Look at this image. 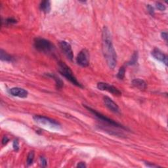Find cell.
<instances>
[{
	"label": "cell",
	"mask_w": 168,
	"mask_h": 168,
	"mask_svg": "<svg viewBox=\"0 0 168 168\" xmlns=\"http://www.w3.org/2000/svg\"><path fill=\"white\" fill-rule=\"evenodd\" d=\"M103 52L109 68H115L117 63V55L112 44L111 34L108 28L104 27L102 32Z\"/></svg>",
	"instance_id": "6da1fadb"
},
{
	"label": "cell",
	"mask_w": 168,
	"mask_h": 168,
	"mask_svg": "<svg viewBox=\"0 0 168 168\" xmlns=\"http://www.w3.org/2000/svg\"><path fill=\"white\" fill-rule=\"evenodd\" d=\"M58 72H59L61 75L63 76L65 78L70 81L72 84L76 85L79 87H83L82 84L77 80V79L75 76H74L72 71L69 67L68 66L66 65L65 63L60 61L58 64Z\"/></svg>",
	"instance_id": "7a4b0ae2"
},
{
	"label": "cell",
	"mask_w": 168,
	"mask_h": 168,
	"mask_svg": "<svg viewBox=\"0 0 168 168\" xmlns=\"http://www.w3.org/2000/svg\"><path fill=\"white\" fill-rule=\"evenodd\" d=\"M34 46L37 51L44 53H51L55 49L54 45L51 42L41 38L34 39Z\"/></svg>",
	"instance_id": "3957f363"
},
{
	"label": "cell",
	"mask_w": 168,
	"mask_h": 168,
	"mask_svg": "<svg viewBox=\"0 0 168 168\" xmlns=\"http://www.w3.org/2000/svg\"><path fill=\"white\" fill-rule=\"evenodd\" d=\"M33 119L37 124L41 125L44 127H49L50 129H59L61 128L59 122L46 116L36 115L33 117Z\"/></svg>",
	"instance_id": "277c9868"
},
{
	"label": "cell",
	"mask_w": 168,
	"mask_h": 168,
	"mask_svg": "<svg viewBox=\"0 0 168 168\" xmlns=\"http://www.w3.org/2000/svg\"><path fill=\"white\" fill-rule=\"evenodd\" d=\"M85 108H87L88 110L91 112L93 115H95L96 117H97L98 119H99L100 120L103 121V122L107 124L108 125H110V126H112L114 127H119V128H122V129H126V128H125L123 126H122L121 124H119L118 123V122L112 120V119L107 118V117L105 116V115H103V114L98 112L97 111H96L95 110H94V109H92L91 108H90L89 106H85Z\"/></svg>",
	"instance_id": "5b68a950"
},
{
	"label": "cell",
	"mask_w": 168,
	"mask_h": 168,
	"mask_svg": "<svg viewBox=\"0 0 168 168\" xmlns=\"http://www.w3.org/2000/svg\"><path fill=\"white\" fill-rule=\"evenodd\" d=\"M78 65L82 67H87L89 65V54L87 49H82L76 57Z\"/></svg>",
	"instance_id": "8992f818"
},
{
	"label": "cell",
	"mask_w": 168,
	"mask_h": 168,
	"mask_svg": "<svg viewBox=\"0 0 168 168\" xmlns=\"http://www.w3.org/2000/svg\"><path fill=\"white\" fill-rule=\"evenodd\" d=\"M97 88L101 91H106L109 93H112L114 95L120 96L122 95V92L118 89L113 85L108 84L107 83H104V82H99L97 84Z\"/></svg>",
	"instance_id": "52a82bcc"
},
{
	"label": "cell",
	"mask_w": 168,
	"mask_h": 168,
	"mask_svg": "<svg viewBox=\"0 0 168 168\" xmlns=\"http://www.w3.org/2000/svg\"><path fill=\"white\" fill-rule=\"evenodd\" d=\"M59 45L61 50L64 53V54L66 55V57L69 60H72L74 58V54L70 44L66 41H62L60 42Z\"/></svg>",
	"instance_id": "ba28073f"
},
{
	"label": "cell",
	"mask_w": 168,
	"mask_h": 168,
	"mask_svg": "<svg viewBox=\"0 0 168 168\" xmlns=\"http://www.w3.org/2000/svg\"><path fill=\"white\" fill-rule=\"evenodd\" d=\"M9 93L10 95L19 98H26L28 95L27 91L20 87L11 88L9 90Z\"/></svg>",
	"instance_id": "9c48e42d"
},
{
	"label": "cell",
	"mask_w": 168,
	"mask_h": 168,
	"mask_svg": "<svg viewBox=\"0 0 168 168\" xmlns=\"http://www.w3.org/2000/svg\"><path fill=\"white\" fill-rule=\"evenodd\" d=\"M104 103H105V106L107 107L109 110L113 112L114 113H119V108L118 105L116 103L111 99L110 97H105L103 98Z\"/></svg>",
	"instance_id": "30bf717a"
},
{
	"label": "cell",
	"mask_w": 168,
	"mask_h": 168,
	"mask_svg": "<svg viewBox=\"0 0 168 168\" xmlns=\"http://www.w3.org/2000/svg\"><path fill=\"white\" fill-rule=\"evenodd\" d=\"M152 55L155 58V59L160 61L162 63H164L165 65H167V57L166 55H165L164 53H162L160 50L158 49H154L152 51Z\"/></svg>",
	"instance_id": "8fae6325"
},
{
	"label": "cell",
	"mask_w": 168,
	"mask_h": 168,
	"mask_svg": "<svg viewBox=\"0 0 168 168\" xmlns=\"http://www.w3.org/2000/svg\"><path fill=\"white\" fill-rule=\"evenodd\" d=\"M132 85L140 90H145L147 87L146 82L140 78H136L132 81Z\"/></svg>",
	"instance_id": "7c38bea8"
},
{
	"label": "cell",
	"mask_w": 168,
	"mask_h": 168,
	"mask_svg": "<svg viewBox=\"0 0 168 168\" xmlns=\"http://www.w3.org/2000/svg\"><path fill=\"white\" fill-rule=\"evenodd\" d=\"M39 9L42 12L45 13H48L51 11V3L49 1H44L41 2L39 5Z\"/></svg>",
	"instance_id": "4fadbf2b"
},
{
	"label": "cell",
	"mask_w": 168,
	"mask_h": 168,
	"mask_svg": "<svg viewBox=\"0 0 168 168\" xmlns=\"http://www.w3.org/2000/svg\"><path fill=\"white\" fill-rule=\"evenodd\" d=\"M0 58H1V60L6 61V62H12L13 60V58L11 56L7 54L3 49H1V51H0Z\"/></svg>",
	"instance_id": "5bb4252c"
},
{
	"label": "cell",
	"mask_w": 168,
	"mask_h": 168,
	"mask_svg": "<svg viewBox=\"0 0 168 168\" xmlns=\"http://www.w3.org/2000/svg\"><path fill=\"white\" fill-rule=\"evenodd\" d=\"M48 76H50L51 78H52L56 82V87H57V88L58 89H61L63 87V85H64V83H63V82L61 80V79H60L58 77H57L56 75H55V74H48Z\"/></svg>",
	"instance_id": "9a60e30c"
},
{
	"label": "cell",
	"mask_w": 168,
	"mask_h": 168,
	"mask_svg": "<svg viewBox=\"0 0 168 168\" xmlns=\"http://www.w3.org/2000/svg\"><path fill=\"white\" fill-rule=\"evenodd\" d=\"M137 60H138V53H137V52H135L133 54L131 60L127 63V65H134L137 63Z\"/></svg>",
	"instance_id": "2e32d148"
},
{
	"label": "cell",
	"mask_w": 168,
	"mask_h": 168,
	"mask_svg": "<svg viewBox=\"0 0 168 168\" xmlns=\"http://www.w3.org/2000/svg\"><path fill=\"white\" fill-rule=\"evenodd\" d=\"M34 160V152L31 151L29 153L28 157H27V160H26V164H27L28 166H30L33 164Z\"/></svg>",
	"instance_id": "e0dca14e"
},
{
	"label": "cell",
	"mask_w": 168,
	"mask_h": 168,
	"mask_svg": "<svg viewBox=\"0 0 168 168\" xmlns=\"http://www.w3.org/2000/svg\"><path fill=\"white\" fill-rule=\"evenodd\" d=\"M125 74H126V68L124 66H122L118 71L117 74V78L119 79H123L125 78Z\"/></svg>",
	"instance_id": "ac0fdd59"
},
{
	"label": "cell",
	"mask_w": 168,
	"mask_h": 168,
	"mask_svg": "<svg viewBox=\"0 0 168 168\" xmlns=\"http://www.w3.org/2000/svg\"><path fill=\"white\" fill-rule=\"evenodd\" d=\"M156 7L158 10L161 11H164L166 10V6L160 2H158L156 4Z\"/></svg>",
	"instance_id": "d6986e66"
},
{
	"label": "cell",
	"mask_w": 168,
	"mask_h": 168,
	"mask_svg": "<svg viewBox=\"0 0 168 168\" xmlns=\"http://www.w3.org/2000/svg\"><path fill=\"white\" fill-rule=\"evenodd\" d=\"M5 22H6L7 25H13V24H15L17 22V20L13 18H9L5 20Z\"/></svg>",
	"instance_id": "ffe728a7"
},
{
	"label": "cell",
	"mask_w": 168,
	"mask_h": 168,
	"mask_svg": "<svg viewBox=\"0 0 168 168\" xmlns=\"http://www.w3.org/2000/svg\"><path fill=\"white\" fill-rule=\"evenodd\" d=\"M147 9H148V13H150V15H151L152 16L154 15V8L153 6H151L150 5H147Z\"/></svg>",
	"instance_id": "44dd1931"
},
{
	"label": "cell",
	"mask_w": 168,
	"mask_h": 168,
	"mask_svg": "<svg viewBox=\"0 0 168 168\" xmlns=\"http://www.w3.org/2000/svg\"><path fill=\"white\" fill-rule=\"evenodd\" d=\"M13 148L15 151H18V149H19V145H18V140H15L14 142H13Z\"/></svg>",
	"instance_id": "7402d4cb"
},
{
	"label": "cell",
	"mask_w": 168,
	"mask_h": 168,
	"mask_svg": "<svg viewBox=\"0 0 168 168\" xmlns=\"http://www.w3.org/2000/svg\"><path fill=\"white\" fill-rule=\"evenodd\" d=\"M40 163L42 167L47 166V160L44 157H40Z\"/></svg>",
	"instance_id": "603a6c76"
},
{
	"label": "cell",
	"mask_w": 168,
	"mask_h": 168,
	"mask_svg": "<svg viewBox=\"0 0 168 168\" xmlns=\"http://www.w3.org/2000/svg\"><path fill=\"white\" fill-rule=\"evenodd\" d=\"M9 138H8L7 136H4V137H3V139H2V144L4 145H7V143L9 142Z\"/></svg>",
	"instance_id": "cb8c5ba5"
},
{
	"label": "cell",
	"mask_w": 168,
	"mask_h": 168,
	"mask_svg": "<svg viewBox=\"0 0 168 168\" xmlns=\"http://www.w3.org/2000/svg\"><path fill=\"white\" fill-rule=\"evenodd\" d=\"M162 38H163L165 41H167V32H162L161 34Z\"/></svg>",
	"instance_id": "d4e9b609"
},
{
	"label": "cell",
	"mask_w": 168,
	"mask_h": 168,
	"mask_svg": "<svg viewBox=\"0 0 168 168\" xmlns=\"http://www.w3.org/2000/svg\"><path fill=\"white\" fill-rule=\"evenodd\" d=\"M77 167L84 168V167H86V165H85V162H79V163H78V165H77Z\"/></svg>",
	"instance_id": "484cf974"
},
{
	"label": "cell",
	"mask_w": 168,
	"mask_h": 168,
	"mask_svg": "<svg viewBox=\"0 0 168 168\" xmlns=\"http://www.w3.org/2000/svg\"><path fill=\"white\" fill-rule=\"evenodd\" d=\"M145 165L147 167H159L158 166H156V165L150 164V163H148V162H145Z\"/></svg>",
	"instance_id": "4316f807"
}]
</instances>
